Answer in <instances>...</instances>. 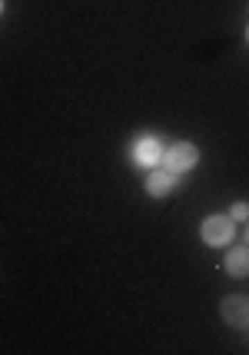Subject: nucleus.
I'll return each mask as SVG.
<instances>
[{"label": "nucleus", "instance_id": "8", "mask_svg": "<svg viewBox=\"0 0 249 355\" xmlns=\"http://www.w3.org/2000/svg\"><path fill=\"white\" fill-rule=\"evenodd\" d=\"M243 239H246V243H249V219H246V230H243Z\"/></svg>", "mask_w": 249, "mask_h": 355}, {"label": "nucleus", "instance_id": "4", "mask_svg": "<svg viewBox=\"0 0 249 355\" xmlns=\"http://www.w3.org/2000/svg\"><path fill=\"white\" fill-rule=\"evenodd\" d=\"M143 189H146L150 200H166V196H173V193L180 189V176L170 173L166 166H153V170H146Z\"/></svg>", "mask_w": 249, "mask_h": 355}, {"label": "nucleus", "instance_id": "6", "mask_svg": "<svg viewBox=\"0 0 249 355\" xmlns=\"http://www.w3.org/2000/svg\"><path fill=\"white\" fill-rule=\"evenodd\" d=\"M223 272L230 279H246L249 276V243H230V246H226Z\"/></svg>", "mask_w": 249, "mask_h": 355}, {"label": "nucleus", "instance_id": "5", "mask_svg": "<svg viewBox=\"0 0 249 355\" xmlns=\"http://www.w3.org/2000/svg\"><path fill=\"white\" fill-rule=\"evenodd\" d=\"M219 319L230 325V329L246 332L249 329V295H226V299L219 302Z\"/></svg>", "mask_w": 249, "mask_h": 355}, {"label": "nucleus", "instance_id": "9", "mask_svg": "<svg viewBox=\"0 0 249 355\" xmlns=\"http://www.w3.org/2000/svg\"><path fill=\"white\" fill-rule=\"evenodd\" d=\"M0 14H3V0H0Z\"/></svg>", "mask_w": 249, "mask_h": 355}, {"label": "nucleus", "instance_id": "1", "mask_svg": "<svg viewBox=\"0 0 249 355\" xmlns=\"http://www.w3.org/2000/svg\"><path fill=\"white\" fill-rule=\"evenodd\" d=\"M196 163H200V146H196V143L180 139V143L163 146V159H160V166H166V170L176 173V176H183V173H189V170H196Z\"/></svg>", "mask_w": 249, "mask_h": 355}, {"label": "nucleus", "instance_id": "10", "mask_svg": "<svg viewBox=\"0 0 249 355\" xmlns=\"http://www.w3.org/2000/svg\"><path fill=\"white\" fill-rule=\"evenodd\" d=\"M246 44H249V27H246Z\"/></svg>", "mask_w": 249, "mask_h": 355}, {"label": "nucleus", "instance_id": "7", "mask_svg": "<svg viewBox=\"0 0 249 355\" xmlns=\"http://www.w3.org/2000/svg\"><path fill=\"white\" fill-rule=\"evenodd\" d=\"M230 216H233V223H246V219H249V202L246 200H236L233 206H230Z\"/></svg>", "mask_w": 249, "mask_h": 355}, {"label": "nucleus", "instance_id": "3", "mask_svg": "<svg viewBox=\"0 0 249 355\" xmlns=\"http://www.w3.org/2000/svg\"><path fill=\"white\" fill-rule=\"evenodd\" d=\"M160 159H163V143L153 133L133 137V143H130V163L137 170H153V166H160Z\"/></svg>", "mask_w": 249, "mask_h": 355}, {"label": "nucleus", "instance_id": "2", "mask_svg": "<svg viewBox=\"0 0 249 355\" xmlns=\"http://www.w3.org/2000/svg\"><path fill=\"white\" fill-rule=\"evenodd\" d=\"M200 239L209 249H226L236 239L233 216H223V213H216V216H206L200 223Z\"/></svg>", "mask_w": 249, "mask_h": 355}]
</instances>
